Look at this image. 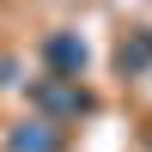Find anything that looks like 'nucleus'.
<instances>
[{
    "label": "nucleus",
    "mask_w": 152,
    "mask_h": 152,
    "mask_svg": "<svg viewBox=\"0 0 152 152\" xmlns=\"http://www.w3.org/2000/svg\"><path fill=\"white\" fill-rule=\"evenodd\" d=\"M61 146H67V134L55 128V116H31L6 134V152H61Z\"/></svg>",
    "instance_id": "f257e3e1"
},
{
    "label": "nucleus",
    "mask_w": 152,
    "mask_h": 152,
    "mask_svg": "<svg viewBox=\"0 0 152 152\" xmlns=\"http://www.w3.org/2000/svg\"><path fill=\"white\" fill-rule=\"evenodd\" d=\"M37 104H43L49 116H85V110H91V97H85L73 79H61V73H55V79L37 85Z\"/></svg>",
    "instance_id": "f03ea898"
},
{
    "label": "nucleus",
    "mask_w": 152,
    "mask_h": 152,
    "mask_svg": "<svg viewBox=\"0 0 152 152\" xmlns=\"http://www.w3.org/2000/svg\"><path fill=\"white\" fill-rule=\"evenodd\" d=\"M43 61L61 73V79H79V67H85V43H79V37H67V31H55V37L43 43Z\"/></svg>",
    "instance_id": "7ed1b4c3"
},
{
    "label": "nucleus",
    "mask_w": 152,
    "mask_h": 152,
    "mask_svg": "<svg viewBox=\"0 0 152 152\" xmlns=\"http://www.w3.org/2000/svg\"><path fill=\"white\" fill-rule=\"evenodd\" d=\"M146 61H152V31H140L134 43H122V73H140Z\"/></svg>",
    "instance_id": "20e7f679"
}]
</instances>
